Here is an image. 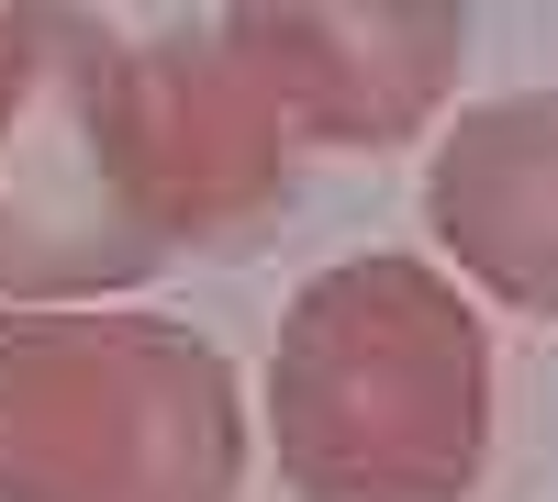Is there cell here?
Instances as JSON below:
<instances>
[{"label":"cell","mask_w":558,"mask_h":502,"mask_svg":"<svg viewBox=\"0 0 558 502\" xmlns=\"http://www.w3.org/2000/svg\"><path fill=\"white\" fill-rule=\"evenodd\" d=\"M268 458L291 502H470L492 458V335L425 257H336L279 313Z\"/></svg>","instance_id":"6da1fadb"},{"label":"cell","mask_w":558,"mask_h":502,"mask_svg":"<svg viewBox=\"0 0 558 502\" xmlns=\"http://www.w3.org/2000/svg\"><path fill=\"white\" fill-rule=\"evenodd\" d=\"M246 391L168 313H0V502H235Z\"/></svg>","instance_id":"7a4b0ae2"},{"label":"cell","mask_w":558,"mask_h":502,"mask_svg":"<svg viewBox=\"0 0 558 502\" xmlns=\"http://www.w3.org/2000/svg\"><path fill=\"white\" fill-rule=\"evenodd\" d=\"M123 34L78 0H0V291L57 313L78 291H146L168 246L123 191L112 123Z\"/></svg>","instance_id":"3957f363"},{"label":"cell","mask_w":558,"mask_h":502,"mask_svg":"<svg viewBox=\"0 0 558 502\" xmlns=\"http://www.w3.org/2000/svg\"><path fill=\"white\" fill-rule=\"evenodd\" d=\"M112 123H123V191L168 257H235L291 212L302 146L279 123V101L257 89V68L235 57L223 12L123 34Z\"/></svg>","instance_id":"277c9868"},{"label":"cell","mask_w":558,"mask_h":502,"mask_svg":"<svg viewBox=\"0 0 558 502\" xmlns=\"http://www.w3.org/2000/svg\"><path fill=\"white\" fill-rule=\"evenodd\" d=\"M223 34L279 101L291 146H402L470 68L458 0H235Z\"/></svg>","instance_id":"5b68a950"},{"label":"cell","mask_w":558,"mask_h":502,"mask_svg":"<svg viewBox=\"0 0 558 502\" xmlns=\"http://www.w3.org/2000/svg\"><path fill=\"white\" fill-rule=\"evenodd\" d=\"M425 223L502 313H558V89L481 101L436 134Z\"/></svg>","instance_id":"8992f818"}]
</instances>
